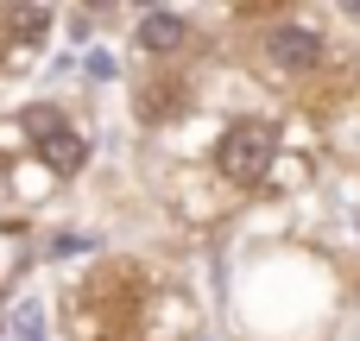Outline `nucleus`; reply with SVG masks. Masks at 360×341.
Returning <instances> with one entry per match:
<instances>
[{"label": "nucleus", "mask_w": 360, "mask_h": 341, "mask_svg": "<svg viewBox=\"0 0 360 341\" xmlns=\"http://www.w3.org/2000/svg\"><path fill=\"white\" fill-rule=\"evenodd\" d=\"M266 51H272V63H285V70H316L323 38H316L310 25H278V32L266 38Z\"/></svg>", "instance_id": "f03ea898"}, {"label": "nucleus", "mask_w": 360, "mask_h": 341, "mask_svg": "<svg viewBox=\"0 0 360 341\" xmlns=\"http://www.w3.org/2000/svg\"><path fill=\"white\" fill-rule=\"evenodd\" d=\"M38 158H44L51 171H63V177H70V171L82 165V139H76L70 127H57V133H44V139H38Z\"/></svg>", "instance_id": "20e7f679"}, {"label": "nucleus", "mask_w": 360, "mask_h": 341, "mask_svg": "<svg viewBox=\"0 0 360 341\" xmlns=\"http://www.w3.org/2000/svg\"><path fill=\"white\" fill-rule=\"evenodd\" d=\"M272 152H278V133H272L266 120H240V127H228V139L215 146V165H221L228 184H259V177L272 171Z\"/></svg>", "instance_id": "f257e3e1"}, {"label": "nucleus", "mask_w": 360, "mask_h": 341, "mask_svg": "<svg viewBox=\"0 0 360 341\" xmlns=\"http://www.w3.org/2000/svg\"><path fill=\"white\" fill-rule=\"evenodd\" d=\"M44 32H51V13H44V6H19V13H13V38H19V44H38Z\"/></svg>", "instance_id": "39448f33"}, {"label": "nucleus", "mask_w": 360, "mask_h": 341, "mask_svg": "<svg viewBox=\"0 0 360 341\" xmlns=\"http://www.w3.org/2000/svg\"><path fill=\"white\" fill-rule=\"evenodd\" d=\"M57 127H63V120H57L51 108H32V114H25V133H38V139H44V133H57Z\"/></svg>", "instance_id": "423d86ee"}, {"label": "nucleus", "mask_w": 360, "mask_h": 341, "mask_svg": "<svg viewBox=\"0 0 360 341\" xmlns=\"http://www.w3.org/2000/svg\"><path fill=\"white\" fill-rule=\"evenodd\" d=\"M139 44H146V51H177V44H184V13L152 6V13L139 19Z\"/></svg>", "instance_id": "7ed1b4c3"}]
</instances>
